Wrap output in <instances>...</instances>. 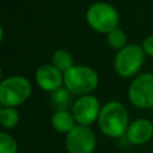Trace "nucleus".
<instances>
[{
    "mask_svg": "<svg viewBox=\"0 0 153 153\" xmlns=\"http://www.w3.org/2000/svg\"><path fill=\"white\" fill-rule=\"evenodd\" d=\"M100 131L109 137H121L126 135L129 127V116L126 106L116 100L102 106L98 117Z\"/></svg>",
    "mask_w": 153,
    "mask_h": 153,
    "instance_id": "f257e3e1",
    "label": "nucleus"
},
{
    "mask_svg": "<svg viewBox=\"0 0 153 153\" xmlns=\"http://www.w3.org/2000/svg\"><path fill=\"white\" fill-rule=\"evenodd\" d=\"M98 74L94 69L82 65H74L63 73V86L74 96H86L98 86Z\"/></svg>",
    "mask_w": 153,
    "mask_h": 153,
    "instance_id": "f03ea898",
    "label": "nucleus"
},
{
    "mask_svg": "<svg viewBox=\"0 0 153 153\" xmlns=\"http://www.w3.org/2000/svg\"><path fill=\"white\" fill-rule=\"evenodd\" d=\"M31 94L30 81L22 75H12L4 79L0 84L1 106L16 108L25 103Z\"/></svg>",
    "mask_w": 153,
    "mask_h": 153,
    "instance_id": "7ed1b4c3",
    "label": "nucleus"
},
{
    "mask_svg": "<svg viewBox=\"0 0 153 153\" xmlns=\"http://www.w3.org/2000/svg\"><path fill=\"white\" fill-rule=\"evenodd\" d=\"M86 20L88 25L97 32L109 33L116 29L120 22L117 10L109 2L97 1L86 11Z\"/></svg>",
    "mask_w": 153,
    "mask_h": 153,
    "instance_id": "20e7f679",
    "label": "nucleus"
},
{
    "mask_svg": "<svg viewBox=\"0 0 153 153\" xmlns=\"http://www.w3.org/2000/svg\"><path fill=\"white\" fill-rule=\"evenodd\" d=\"M145 51L142 47L136 44H127L117 51L114 60L115 72L122 78H130L137 74L145 61Z\"/></svg>",
    "mask_w": 153,
    "mask_h": 153,
    "instance_id": "39448f33",
    "label": "nucleus"
},
{
    "mask_svg": "<svg viewBox=\"0 0 153 153\" xmlns=\"http://www.w3.org/2000/svg\"><path fill=\"white\" fill-rule=\"evenodd\" d=\"M129 102L139 109L153 108V74L143 73L137 75L128 88Z\"/></svg>",
    "mask_w": 153,
    "mask_h": 153,
    "instance_id": "423d86ee",
    "label": "nucleus"
},
{
    "mask_svg": "<svg viewBox=\"0 0 153 153\" xmlns=\"http://www.w3.org/2000/svg\"><path fill=\"white\" fill-rule=\"evenodd\" d=\"M66 148L68 153H93L96 148V136L87 126L76 124L66 136Z\"/></svg>",
    "mask_w": 153,
    "mask_h": 153,
    "instance_id": "0eeeda50",
    "label": "nucleus"
},
{
    "mask_svg": "<svg viewBox=\"0 0 153 153\" xmlns=\"http://www.w3.org/2000/svg\"><path fill=\"white\" fill-rule=\"evenodd\" d=\"M100 109L102 108L98 99L92 94H86L80 96L79 98H76V100H74L71 112L78 124L88 127L94 121H98Z\"/></svg>",
    "mask_w": 153,
    "mask_h": 153,
    "instance_id": "6e6552de",
    "label": "nucleus"
},
{
    "mask_svg": "<svg viewBox=\"0 0 153 153\" xmlns=\"http://www.w3.org/2000/svg\"><path fill=\"white\" fill-rule=\"evenodd\" d=\"M35 80L42 90L47 92H54L62 87L63 73L53 65H43L36 71Z\"/></svg>",
    "mask_w": 153,
    "mask_h": 153,
    "instance_id": "1a4fd4ad",
    "label": "nucleus"
},
{
    "mask_svg": "<svg viewBox=\"0 0 153 153\" xmlns=\"http://www.w3.org/2000/svg\"><path fill=\"white\" fill-rule=\"evenodd\" d=\"M153 136V123L146 118H137L129 123L126 133L127 140L133 145H143Z\"/></svg>",
    "mask_w": 153,
    "mask_h": 153,
    "instance_id": "9d476101",
    "label": "nucleus"
},
{
    "mask_svg": "<svg viewBox=\"0 0 153 153\" xmlns=\"http://www.w3.org/2000/svg\"><path fill=\"white\" fill-rule=\"evenodd\" d=\"M75 118L68 110H56L51 116L53 128L61 134H68L76 124Z\"/></svg>",
    "mask_w": 153,
    "mask_h": 153,
    "instance_id": "9b49d317",
    "label": "nucleus"
},
{
    "mask_svg": "<svg viewBox=\"0 0 153 153\" xmlns=\"http://www.w3.org/2000/svg\"><path fill=\"white\" fill-rule=\"evenodd\" d=\"M73 93H71L65 86L60 87L59 90L51 92L50 96V100H51V105L53 108L56 110H68L72 109L73 106Z\"/></svg>",
    "mask_w": 153,
    "mask_h": 153,
    "instance_id": "f8f14e48",
    "label": "nucleus"
},
{
    "mask_svg": "<svg viewBox=\"0 0 153 153\" xmlns=\"http://www.w3.org/2000/svg\"><path fill=\"white\" fill-rule=\"evenodd\" d=\"M73 62L74 61H73L72 54L66 49H57L54 51V54L51 56V65L55 66L62 73H65L69 68H72L74 66Z\"/></svg>",
    "mask_w": 153,
    "mask_h": 153,
    "instance_id": "ddd939ff",
    "label": "nucleus"
},
{
    "mask_svg": "<svg viewBox=\"0 0 153 153\" xmlns=\"http://www.w3.org/2000/svg\"><path fill=\"white\" fill-rule=\"evenodd\" d=\"M19 122V112L16 108L10 106H1L0 110V124L2 128L11 129L14 128Z\"/></svg>",
    "mask_w": 153,
    "mask_h": 153,
    "instance_id": "4468645a",
    "label": "nucleus"
},
{
    "mask_svg": "<svg viewBox=\"0 0 153 153\" xmlns=\"http://www.w3.org/2000/svg\"><path fill=\"white\" fill-rule=\"evenodd\" d=\"M106 39H108V44L116 50H121L127 45V35L120 27H116L111 30L109 33H106Z\"/></svg>",
    "mask_w": 153,
    "mask_h": 153,
    "instance_id": "2eb2a0df",
    "label": "nucleus"
},
{
    "mask_svg": "<svg viewBox=\"0 0 153 153\" xmlns=\"http://www.w3.org/2000/svg\"><path fill=\"white\" fill-rule=\"evenodd\" d=\"M18 143L8 133H0V153H17Z\"/></svg>",
    "mask_w": 153,
    "mask_h": 153,
    "instance_id": "dca6fc26",
    "label": "nucleus"
},
{
    "mask_svg": "<svg viewBox=\"0 0 153 153\" xmlns=\"http://www.w3.org/2000/svg\"><path fill=\"white\" fill-rule=\"evenodd\" d=\"M141 47H142V49H143V51H145L146 55L153 57V33L149 35V36H147L142 41Z\"/></svg>",
    "mask_w": 153,
    "mask_h": 153,
    "instance_id": "f3484780",
    "label": "nucleus"
}]
</instances>
